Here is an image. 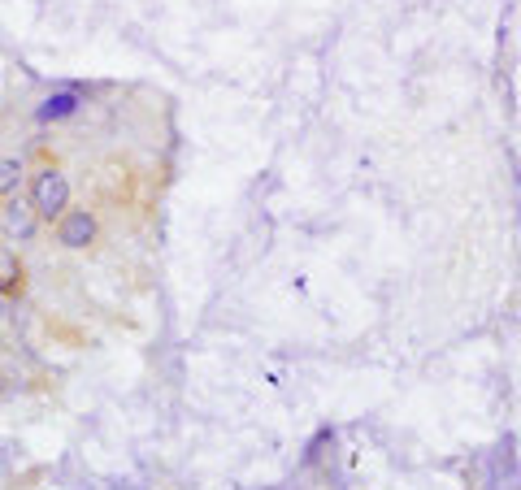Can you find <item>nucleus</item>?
I'll use <instances>...</instances> for the list:
<instances>
[{"mask_svg": "<svg viewBox=\"0 0 521 490\" xmlns=\"http://www.w3.org/2000/svg\"><path fill=\"white\" fill-rule=\"evenodd\" d=\"M31 209L40 213V221H57L70 209V178L57 165H44L40 174L31 178Z\"/></svg>", "mask_w": 521, "mask_h": 490, "instance_id": "f257e3e1", "label": "nucleus"}, {"mask_svg": "<svg viewBox=\"0 0 521 490\" xmlns=\"http://www.w3.org/2000/svg\"><path fill=\"white\" fill-rule=\"evenodd\" d=\"M53 226H57V243L61 248H70V252L92 248L96 235H101V226H96V213H92V209H65Z\"/></svg>", "mask_w": 521, "mask_h": 490, "instance_id": "f03ea898", "label": "nucleus"}, {"mask_svg": "<svg viewBox=\"0 0 521 490\" xmlns=\"http://www.w3.org/2000/svg\"><path fill=\"white\" fill-rule=\"evenodd\" d=\"M79 109H83L79 92H53V96L35 109V118H40V122H65V118H74Z\"/></svg>", "mask_w": 521, "mask_h": 490, "instance_id": "7ed1b4c3", "label": "nucleus"}, {"mask_svg": "<svg viewBox=\"0 0 521 490\" xmlns=\"http://www.w3.org/2000/svg\"><path fill=\"white\" fill-rule=\"evenodd\" d=\"M5 230H9L14 239H31L35 230H40V213L31 209V200H26V204L18 200V204L5 209Z\"/></svg>", "mask_w": 521, "mask_h": 490, "instance_id": "20e7f679", "label": "nucleus"}, {"mask_svg": "<svg viewBox=\"0 0 521 490\" xmlns=\"http://www.w3.org/2000/svg\"><path fill=\"white\" fill-rule=\"evenodd\" d=\"M22 291V260L14 248H0V295Z\"/></svg>", "mask_w": 521, "mask_h": 490, "instance_id": "39448f33", "label": "nucleus"}, {"mask_svg": "<svg viewBox=\"0 0 521 490\" xmlns=\"http://www.w3.org/2000/svg\"><path fill=\"white\" fill-rule=\"evenodd\" d=\"M22 178H26V165L18 157H0V200L14 196L22 187Z\"/></svg>", "mask_w": 521, "mask_h": 490, "instance_id": "423d86ee", "label": "nucleus"}]
</instances>
